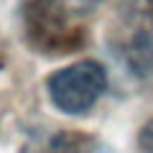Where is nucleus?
Here are the masks:
<instances>
[{
  "instance_id": "obj_1",
  "label": "nucleus",
  "mask_w": 153,
  "mask_h": 153,
  "mask_svg": "<svg viewBox=\"0 0 153 153\" xmlns=\"http://www.w3.org/2000/svg\"><path fill=\"white\" fill-rule=\"evenodd\" d=\"M107 87V74L97 61H79L49 76V97L61 112L84 115Z\"/></svg>"
},
{
  "instance_id": "obj_2",
  "label": "nucleus",
  "mask_w": 153,
  "mask_h": 153,
  "mask_svg": "<svg viewBox=\"0 0 153 153\" xmlns=\"http://www.w3.org/2000/svg\"><path fill=\"white\" fill-rule=\"evenodd\" d=\"M102 0H31V18L38 28H66L89 16Z\"/></svg>"
},
{
  "instance_id": "obj_3",
  "label": "nucleus",
  "mask_w": 153,
  "mask_h": 153,
  "mask_svg": "<svg viewBox=\"0 0 153 153\" xmlns=\"http://www.w3.org/2000/svg\"><path fill=\"white\" fill-rule=\"evenodd\" d=\"M125 64L140 82L153 84V31H140L125 49Z\"/></svg>"
},
{
  "instance_id": "obj_4",
  "label": "nucleus",
  "mask_w": 153,
  "mask_h": 153,
  "mask_svg": "<svg viewBox=\"0 0 153 153\" xmlns=\"http://www.w3.org/2000/svg\"><path fill=\"white\" fill-rule=\"evenodd\" d=\"M84 146V135L79 133H54L38 135L23 146L21 153H79Z\"/></svg>"
},
{
  "instance_id": "obj_5",
  "label": "nucleus",
  "mask_w": 153,
  "mask_h": 153,
  "mask_svg": "<svg viewBox=\"0 0 153 153\" xmlns=\"http://www.w3.org/2000/svg\"><path fill=\"white\" fill-rule=\"evenodd\" d=\"M140 148L146 153H153V120L140 130Z\"/></svg>"
}]
</instances>
